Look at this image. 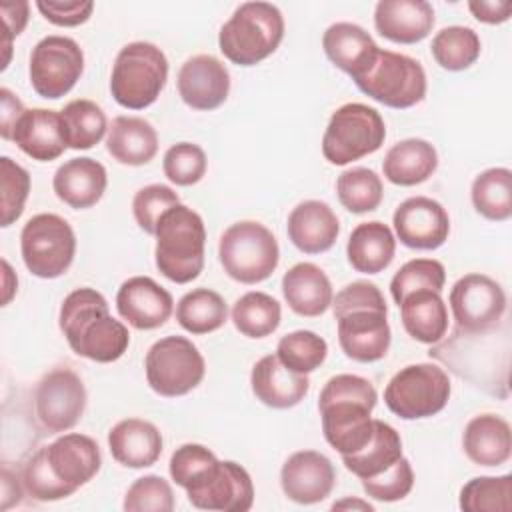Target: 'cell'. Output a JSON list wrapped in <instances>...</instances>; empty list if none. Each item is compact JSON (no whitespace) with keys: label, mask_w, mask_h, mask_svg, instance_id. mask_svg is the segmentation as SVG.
<instances>
[{"label":"cell","mask_w":512,"mask_h":512,"mask_svg":"<svg viewBox=\"0 0 512 512\" xmlns=\"http://www.w3.org/2000/svg\"><path fill=\"white\" fill-rule=\"evenodd\" d=\"M376 402L374 384L358 374H336L324 384L318 396L322 432L340 456L354 454L372 440Z\"/></svg>","instance_id":"6da1fadb"},{"label":"cell","mask_w":512,"mask_h":512,"mask_svg":"<svg viewBox=\"0 0 512 512\" xmlns=\"http://www.w3.org/2000/svg\"><path fill=\"white\" fill-rule=\"evenodd\" d=\"M58 324L72 352L92 362H116L130 344L128 328L110 314L106 298L88 286L62 300Z\"/></svg>","instance_id":"7a4b0ae2"},{"label":"cell","mask_w":512,"mask_h":512,"mask_svg":"<svg viewBox=\"0 0 512 512\" xmlns=\"http://www.w3.org/2000/svg\"><path fill=\"white\" fill-rule=\"evenodd\" d=\"M156 268L176 284L196 280L204 268L206 228L198 212L184 204L168 208L156 226Z\"/></svg>","instance_id":"3957f363"},{"label":"cell","mask_w":512,"mask_h":512,"mask_svg":"<svg viewBox=\"0 0 512 512\" xmlns=\"http://www.w3.org/2000/svg\"><path fill=\"white\" fill-rule=\"evenodd\" d=\"M284 38V16L270 2H244L218 32L220 52L238 66H254L276 52Z\"/></svg>","instance_id":"277c9868"},{"label":"cell","mask_w":512,"mask_h":512,"mask_svg":"<svg viewBox=\"0 0 512 512\" xmlns=\"http://www.w3.org/2000/svg\"><path fill=\"white\" fill-rule=\"evenodd\" d=\"M168 80V58L152 42L136 40L120 48L112 64L110 92L128 110L154 104Z\"/></svg>","instance_id":"5b68a950"},{"label":"cell","mask_w":512,"mask_h":512,"mask_svg":"<svg viewBox=\"0 0 512 512\" xmlns=\"http://www.w3.org/2000/svg\"><path fill=\"white\" fill-rule=\"evenodd\" d=\"M218 260L224 272L240 284H258L272 276L280 262L276 236L256 220L230 224L218 242Z\"/></svg>","instance_id":"8992f818"},{"label":"cell","mask_w":512,"mask_h":512,"mask_svg":"<svg viewBox=\"0 0 512 512\" xmlns=\"http://www.w3.org/2000/svg\"><path fill=\"white\" fill-rule=\"evenodd\" d=\"M386 138L380 112L362 102L336 108L322 136V154L334 166H344L376 152Z\"/></svg>","instance_id":"52a82bcc"},{"label":"cell","mask_w":512,"mask_h":512,"mask_svg":"<svg viewBox=\"0 0 512 512\" xmlns=\"http://www.w3.org/2000/svg\"><path fill=\"white\" fill-rule=\"evenodd\" d=\"M450 378L438 364L418 362L400 368L384 388V404L402 420L430 418L450 400Z\"/></svg>","instance_id":"ba28073f"},{"label":"cell","mask_w":512,"mask_h":512,"mask_svg":"<svg viewBox=\"0 0 512 512\" xmlns=\"http://www.w3.org/2000/svg\"><path fill=\"white\" fill-rule=\"evenodd\" d=\"M354 84L372 100L396 110L410 108L426 96V72L422 64L406 54L382 48L370 66L354 78Z\"/></svg>","instance_id":"9c48e42d"},{"label":"cell","mask_w":512,"mask_h":512,"mask_svg":"<svg viewBox=\"0 0 512 512\" xmlns=\"http://www.w3.org/2000/svg\"><path fill=\"white\" fill-rule=\"evenodd\" d=\"M20 254L30 274L52 280L68 272L76 254V234L68 220L42 212L32 216L20 232Z\"/></svg>","instance_id":"30bf717a"},{"label":"cell","mask_w":512,"mask_h":512,"mask_svg":"<svg viewBox=\"0 0 512 512\" xmlns=\"http://www.w3.org/2000/svg\"><path fill=\"white\" fill-rule=\"evenodd\" d=\"M148 386L164 396L176 398L192 392L206 374V362L196 344L184 336L156 340L144 358Z\"/></svg>","instance_id":"8fae6325"},{"label":"cell","mask_w":512,"mask_h":512,"mask_svg":"<svg viewBox=\"0 0 512 512\" xmlns=\"http://www.w3.org/2000/svg\"><path fill=\"white\" fill-rule=\"evenodd\" d=\"M84 72V52L76 40L60 34L44 36L30 52V84L46 100L66 96Z\"/></svg>","instance_id":"7c38bea8"},{"label":"cell","mask_w":512,"mask_h":512,"mask_svg":"<svg viewBox=\"0 0 512 512\" xmlns=\"http://www.w3.org/2000/svg\"><path fill=\"white\" fill-rule=\"evenodd\" d=\"M448 302L458 330L466 334H484L498 328L506 312L504 288L480 272L458 278L450 288Z\"/></svg>","instance_id":"4fadbf2b"},{"label":"cell","mask_w":512,"mask_h":512,"mask_svg":"<svg viewBox=\"0 0 512 512\" xmlns=\"http://www.w3.org/2000/svg\"><path fill=\"white\" fill-rule=\"evenodd\" d=\"M88 394L82 378L70 368H54L42 376L34 392V410L48 434L66 432L78 424Z\"/></svg>","instance_id":"5bb4252c"},{"label":"cell","mask_w":512,"mask_h":512,"mask_svg":"<svg viewBox=\"0 0 512 512\" xmlns=\"http://www.w3.org/2000/svg\"><path fill=\"white\" fill-rule=\"evenodd\" d=\"M336 324L338 344L350 360L370 364L388 354L392 342L388 306L348 310L336 316Z\"/></svg>","instance_id":"9a60e30c"},{"label":"cell","mask_w":512,"mask_h":512,"mask_svg":"<svg viewBox=\"0 0 512 512\" xmlns=\"http://www.w3.org/2000/svg\"><path fill=\"white\" fill-rule=\"evenodd\" d=\"M398 240L414 250H436L450 234L446 208L428 196H412L398 204L392 216Z\"/></svg>","instance_id":"2e32d148"},{"label":"cell","mask_w":512,"mask_h":512,"mask_svg":"<svg viewBox=\"0 0 512 512\" xmlns=\"http://www.w3.org/2000/svg\"><path fill=\"white\" fill-rule=\"evenodd\" d=\"M336 470L328 456L318 450H298L286 458L280 470V486L296 504H318L330 496Z\"/></svg>","instance_id":"e0dca14e"},{"label":"cell","mask_w":512,"mask_h":512,"mask_svg":"<svg viewBox=\"0 0 512 512\" xmlns=\"http://www.w3.org/2000/svg\"><path fill=\"white\" fill-rule=\"evenodd\" d=\"M200 510L246 512L254 504V484L248 470L232 460H220L204 484L186 492Z\"/></svg>","instance_id":"ac0fdd59"},{"label":"cell","mask_w":512,"mask_h":512,"mask_svg":"<svg viewBox=\"0 0 512 512\" xmlns=\"http://www.w3.org/2000/svg\"><path fill=\"white\" fill-rule=\"evenodd\" d=\"M178 94L194 110H214L230 94V72L212 54H196L178 70Z\"/></svg>","instance_id":"d6986e66"},{"label":"cell","mask_w":512,"mask_h":512,"mask_svg":"<svg viewBox=\"0 0 512 512\" xmlns=\"http://www.w3.org/2000/svg\"><path fill=\"white\" fill-rule=\"evenodd\" d=\"M118 314L136 330H154L172 316V294L150 276H132L116 292Z\"/></svg>","instance_id":"ffe728a7"},{"label":"cell","mask_w":512,"mask_h":512,"mask_svg":"<svg viewBox=\"0 0 512 512\" xmlns=\"http://www.w3.org/2000/svg\"><path fill=\"white\" fill-rule=\"evenodd\" d=\"M434 8L426 0H380L374 8V28L396 44H416L434 28Z\"/></svg>","instance_id":"44dd1931"},{"label":"cell","mask_w":512,"mask_h":512,"mask_svg":"<svg viewBox=\"0 0 512 512\" xmlns=\"http://www.w3.org/2000/svg\"><path fill=\"white\" fill-rule=\"evenodd\" d=\"M250 386L262 404L276 410H286L306 398L310 380L308 374L286 368L276 354H266L252 366Z\"/></svg>","instance_id":"7402d4cb"},{"label":"cell","mask_w":512,"mask_h":512,"mask_svg":"<svg viewBox=\"0 0 512 512\" xmlns=\"http://www.w3.org/2000/svg\"><path fill=\"white\" fill-rule=\"evenodd\" d=\"M46 458L54 474L72 488L88 484L102 466V452L94 438L78 432L62 434L46 446Z\"/></svg>","instance_id":"603a6c76"},{"label":"cell","mask_w":512,"mask_h":512,"mask_svg":"<svg viewBox=\"0 0 512 512\" xmlns=\"http://www.w3.org/2000/svg\"><path fill=\"white\" fill-rule=\"evenodd\" d=\"M286 232L300 252L322 254L334 246L340 234V222L326 202L304 200L288 214Z\"/></svg>","instance_id":"cb8c5ba5"},{"label":"cell","mask_w":512,"mask_h":512,"mask_svg":"<svg viewBox=\"0 0 512 512\" xmlns=\"http://www.w3.org/2000/svg\"><path fill=\"white\" fill-rule=\"evenodd\" d=\"M106 186V168L88 156L66 160L58 166L52 178V188L58 200L74 210L92 208L104 196Z\"/></svg>","instance_id":"d4e9b609"},{"label":"cell","mask_w":512,"mask_h":512,"mask_svg":"<svg viewBox=\"0 0 512 512\" xmlns=\"http://www.w3.org/2000/svg\"><path fill=\"white\" fill-rule=\"evenodd\" d=\"M12 142L32 160L50 162L64 154L66 138L60 112L48 108H30L18 118Z\"/></svg>","instance_id":"484cf974"},{"label":"cell","mask_w":512,"mask_h":512,"mask_svg":"<svg viewBox=\"0 0 512 512\" xmlns=\"http://www.w3.org/2000/svg\"><path fill=\"white\" fill-rule=\"evenodd\" d=\"M160 430L142 418H124L108 432L112 458L126 468H148L162 454Z\"/></svg>","instance_id":"4316f807"},{"label":"cell","mask_w":512,"mask_h":512,"mask_svg":"<svg viewBox=\"0 0 512 512\" xmlns=\"http://www.w3.org/2000/svg\"><path fill=\"white\" fill-rule=\"evenodd\" d=\"M282 294L290 310L306 318L324 314L334 298L330 278L312 262H298L282 276Z\"/></svg>","instance_id":"83f0119b"},{"label":"cell","mask_w":512,"mask_h":512,"mask_svg":"<svg viewBox=\"0 0 512 512\" xmlns=\"http://www.w3.org/2000/svg\"><path fill=\"white\" fill-rule=\"evenodd\" d=\"M462 448L476 466H502L512 454L510 424L496 414H478L464 428Z\"/></svg>","instance_id":"f1b7e54d"},{"label":"cell","mask_w":512,"mask_h":512,"mask_svg":"<svg viewBox=\"0 0 512 512\" xmlns=\"http://www.w3.org/2000/svg\"><path fill=\"white\" fill-rule=\"evenodd\" d=\"M322 48L328 60L352 80L370 66L380 50L372 36L362 26L352 22L330 24L322 36Z\"/></svg>","instance_id":"f546056e"},{"label":"cell","mask_w":512,"mask_h":512,"mask_svg":"<svg viewBox=\"0 0 512 512\" xmlns=\"http://www.w3.org/2000/svg\"><path fill=\"white\" fill-rule=\"evenodd\" d=\"M108 154L126 166H144L158 152L156 128L140 116H116L108 126Z\"/></svg>","instance_id":"4dcf8cb0"},{"label":"cell","mask_w":512,"mask_h":512,"mask_svg":"<svg viewBox=\"0 0 512 512\" xmlns=\"http://www.w3.org/2000/svg\"><path fill=\"white\" fill-rule=\"evenodd\" d=\"M438 168V152L424 138L396 142L382 160V172L396 186H416L426 182Z\"/></svg>","instance_id":"1f68e13d"},{"label":"cell","mask_w":512,"mask_h":512,"mask_svg":"<svg viewBox=\"0 0 512 512\" xmlns=\"http://www.w3.org/2000/svg\"><path fill=\"white\" fill-rule=\"evenodd\" d=\"M396 252V238L388 224L380 220L360 222L346 244L350 266L362 274H378L386 270Z\"/></svg>","instance_id":"d6a6232c"},{"label":"cell","mask_w":512,"mask_h":512,"mask_svg":"<svg viewBox=\"0 0 512 512\" xmlns=\"http://www.w3.org/2000/svg\"><path fill=\"white\" fill-rule=\"evenodd\" d=\"M402 326L410 338L422 344H436L448 330V308L434 290H416L408 294L400 304Z\"/></svg>","instance_id":"836d02e7"},{"label":"cell","mask_w":512,"mask_h":512,"mask_svg":"<svg viewBox=\"0 0 512 512\" xmlns=\"http://www.w3.org/2000/svg\"><path fill=\"white\" fill-rule=\"evenodd\" d=\"M402 458V438L394 426L374 418L372 440L358 452L342 456L348 472L356 478L366 480L388 470L396 460Z\"/></svg>","instance_id":"e575fe53"},{"label":"cell","mask_w":512,"mask_h":512,"mask_svg":"<svg viewBox=\"0 0 512 512\" xmlns=\"http://www.w3.org/2000/svg\"><path fill=\"white\" fill-rule=\"evenodd\" d=\"M228 318L226 300L210 288H194L176 304V320L190 334H210L224 326Z\"/></svg>","instance_id":"d590c367"},{"label":"cell","mask_w":512,"mask_h":512,"mask_svg":"<svg viewBox=\"0 0 512 512\" xmlns=\"http://www.w3.org/2000/svg\"><path fill=\"white\" fill-rule=\"evenodd\" d=\"M60 120L66 146L72 150H90L104 138L108 130L104 110L96 102L86 98L68 102L60 110Z\"/></svg>","instance_id":"8d00e7d4"},{"label":"cell","mask_w":512,"mask_h":512,"mask_svg":"<svg viewBox=\"0 0 512 512\" xmlns=\"http://www.w3.org/2000/svg\"><path fill=\"white\" fill-rule=\"evenodd\" d=\"M474 210L492 222L512 216V172L508 168H488L480 172L470 188Z\"/></svg>","instance_id":"74e56055"},{"label":"cell","mask_w":512,"mask_h":512,"mask_svg":"<svg viewBox=\"0 0 512 512\" xmlns=\"http://www.w3.org/2000/svg\"><path fill=\"white\" fill-rule=\"evenodd\" d=\"M282 308L276 298L266 292H246L232 306L234 328L246 338H266L278 330Z\"/></svg>","instance_id":"f35d334b"},{"label":"cell","mask_w":512,"mask_h":512,"mask_svg":"<svg viewBox=\"0 0 512 512\" xmlns=\"http://www.w3.org/2000/svg\"><path fill=\"white\" fill-rule=\"evenodd\" d=\"M482 44L478 34L468 26H446L432 38V58L448 72L470 68L480 56Z\"/></svg>","instance_id":"ab89813d"},{"label":"cell","mask_w":512,"mask_h":512,"mask_svg":"<svg viewBox=\"0 0 512 512\" xmlns=\"http://www.w3.org/2000/svg\"><path fill=\"white\" fill-rule=\"evenodd\" d=\"M336 196L352 214L372 212L380 206L384 196L382 178L372 168H348L336 180Z\"/></svg>","instance_id":"60d3db41"},{"label":"cell","mask_w":512,"mask_h":512,"mask_svg":"<svg viewBox=\"0 0 512 512\" xmlns=\"http://www.w3.org/2000/svg\"><path fill=\"white\" fill-rule=\"evenodd\" d=\"M464 512H510L512 508V476H478L468 480L458 498Z\"/></svg>","instance_id":"b9f144b4"},{"label":"cell","mask_w":512,"mask_h":512,"mask_svg":"<svg viewBox=\"0 0 512 512\" xmlns=\"http://www.w3.org/2000/svg\"><path fill=\"white\" fill-rule=\"evenodd\" d=\"M278 360L300 374H310L320 368L328 356V344L312 330H294L278 340Z\"/></svg>","instance_id":"7bdbcfd3"},{"label":"cell","mask_w":512,"mask_h":512,"mask_svg":"<svg viewBox=\"0 0 512 512\" xmlns=\"http://www.w3.org/2000/svg\"><path fill=\"white\" fill-rule=\"evenodd\" d=\"M218 462L220 460L210 448H206L204 444L188 442L172 452L168 470L170 478L188 492L204 484L208 476L216 470Z\"/></svg>","instance_id":"ee69618b"},{"label":"cell","mask_w":512,"mask_h":512,"mask_svg":"<svg viewBox=\"0 0 512 512\" xmlns=\"http://www.w3.org/2000/svg\"><path fill=\"white\" fill-rule=\"evenodd\" d=\"M446 282V270L440 260L434 258H414L400 266V270L390 280V294L396 304H400L408 294L416 290L442 292Z\"/></svg>","instance_id":"f6af8a7d"},{"label":"cell","mask_w":512,"mask_h":512,"mask_svg":"<svg viewBox=\"0 0 512 512\" xmlns=\"http://www.w3.org/2000/svg\"><path fill=\"white\" fill-rule=\"evenodd\" d=\"M22 484L26 494H30L38 502H56L76 492V488L62 482L50 468L46 458V446L38 448L22 466Z\"/></svg>","instance_id":"bcb514c9"},{"label":"cell","mask_w":512,"mask_h":512,"mask_svg":"<svg viewBox=\"0 0 512 512\" xmlns=\"http://www.w3.org/2000/svg\"><path fill=\"white\" fill-rule=\"evenodd\" d=\"M122 508L126 512H172V486L158 474H146L142 478H136L124 494Z\"/></svg>","instance_id":"7dc6e473"},{"label":"cell","mask_w":512,"mask_h":512,"mask_svg":"<svg viewBox=\"0 0 512 512\" xmlns=\"http://www.w3.org/2000/svg\"><path fill=\"white\" fill-rule=\"evenodd\" d=\"M208 160L204 150L192 142H178L170 146L162 160L164 176L176 186H192L206 174Z\"/></svg>","instance_id":"c3c4849f"},{"label":"cell","mask_w":512,"mask_h":512,"mask_svg":"<svg viewBox=\"0 0 512 512\" xmlns=\"http://www.w3.org/2000/svg\"><path fill=\"white\" fill-rule=\"evenodd\" d=\"M0 182H2V226L8 228L24 212V204L30 194V174L12 158L2 156Z\"/></svg>","instance_id":"681fc988"},{"label":"cell","mask_w":512,"mask_h":512,"mask_svg":"<svg viewBox=\"0 0 512 512\" xmlns=\"http://www.w3.org/2000/svg\"><path fill=\"white\" fill-rule=\"evenodd\" d=\"M176 204H180V198L170 186H166V184H148V186L140 188L134 194L132 214H134L136 224L146 234L154 236L160 216Z\"/></svg>","instance_id":"f907efd6"},{"label":"cell","mask_w":512,"mask_h":512,"mask_svg":"<svg viewBox=\"0 0 512 512\" xmlns=\"http://www.w3.org/2000/svg\"><path fill=\"white\" fill-rule=\"evenodd\" d=\"M368 498L378 502H398L406 498L414 486V470L408 458L396 460L388 470L374 478L360 480Z\"/></svg>","instance_id":"816d5d0a"},{"label":"cell","mask_w":512,"mask_h":512,"mask_svg":"<svg viewBox=\"0 0 512 512\" xmlns=\"http://www.w3.org/2000/svg\"><path fill=\"white\" fill-rule=\"evenodd\" d=\"M332 312H334V318L348 312V310H354V308H384L386 306V300H384V294L380 292V288L374 284V282H368V280H356V282H350L346 284L334 298H332Z\"/></svg>","instance_id":"f5cc1de1"},{"label":"cell","mask_w":512,"mask_h":512,"mask_svg":"<svg viewBox=\"0 0 512 512\" xmlns=\"http://www.w3.org/2000/svg\"><path fill=\"white\" fill-rule=\"evenodd\" d=\"M36 8L40 10V14L56 24V26H80L84 22H88V18L92 16L94 10V2L90 0H74V2H56V0H38Z\"/></svg>","instance_id":"db71d44e"},{"label":"cell","mask_w":512,"mask_h":512,"mask_svg":"<svg viewBox=\"0 0 512 512\" xmlns=\"http://www.w3.org/2000/svg\"><path fill=\"white\" fill-rule=\"evenodd\" d=\"M28 12H30V4L28 2H2L0 4V14L6 26V34L2 38V46H4V60H2V70H6L8 62H10V48H12V38L18 36L26 24H28Z\"/></svg>","instance_id":"11a10c76"},{"label":"cell","mask_w":512,"mask_h":512,"mask_svg":"<svg viewBox=\"0 0 512 512\" xmlns=\"http://www.w3.org/2000/svg\"><path fill=\"white\" fill-rule=\"evenodd\" d=\"M468 10L478 22L502 24L512 16L510 0H470Z\"/></svg>","instance_id":"9f6ffc18"},{"label":"cell","mask_w":512,"mask_h":512,"mask_svg":"<svg viewBox=\"0 0 512 512\" xmlns=\"http://www.w3.org/2000/svg\"><path fill=\"white\" fill-rule=\"evenodd\" d=\"M24 110V104L12 90L0 88V136L4 140H12L14 126L18 118L24 114Z\"/></svg>","instance_id":"6f0895ef"},{"label":"cell","mask_w":512,"mask_h":512,"mask_svg":"<svg viewBox=\"0 0 512 512\" xmlns=\"http://www.w3.org/2000/svg\"><path fill=\"white\" fill-rule=\"evenodd\" d=\"M22 492H26L22 480L18 482V476H14V474L4 466V468H2V504H0V508H2V510H8L10 506L20 504Z\"/></svg>","instance_id":"680465c9"},{"label":"cell","mask_w":512,"mask_h":512,"mask_svg":"<svg viewBox=\"0 0 512 512\" xmlns=\"http://www.w3.org/2000/svg\"><path fill=\"white\" fill-rule=\"evenodd\" d=\"M2 270H4L2 272V306H6V304H10L12 296L18 290V278H16L12 266L8 264V260H2Z\"/></svg>","instance_id":"91938a15"},{"label":"cell","mask_w":512,"mask_h":512,"mask_svg":"<svg viewBox=\"0 0 512 512\" xmlns=\"http://www.w3.org/2000/svg\"><path fill=\"white\" fill-rule=\"evenodd\" d=\"M348 508H356V510H366V512H374V506L370 502L358 500V498H344L340 502L332 504V510H348Z\"/></svg>","instance_id":"94428289"}]
</instances>
